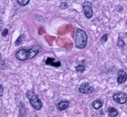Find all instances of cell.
I'll return each mask as SVG.
<instances>
[{"mask_svg":"<svg viewBox=\"0 0 127 117\" xmlns=\"http://www.w3.org/2000/svg\"><path fill=\"white\" fill-rule=\"evenodd\" d=\"M126 87H127V85H126Z\"/></svg>","mask_w":127,"mask_h":117,"instance_id":"cell-26","label":"cell"},{"mask_svg":"<svg viewBox=\"0 0 127 117\" xmlns=\"http://www.w3.org/2000/svg\"><path fill=\"white\" fill-rule=\"evenodd\" d=\"M85 67L83 65H78L77 67H75V71H76V72L78 73H83V72H84L85 71Z\"/></svg>","mask_w":127,"mask_h":117,"instance_id":"cell-15","label":"cell"},{"mask_svg":"<svg viewBox=\"0 0 127 117\" xmlns=\"http://www.w3.org/2000/svg\"><path fill=\"white\" fill-rule=\"evenodd\" d=\"M113 99L115 102L120 104H124L127 101V94L124 92H117L114 93Z\"/></svg>","mask_w":127,"mask_h":117,"instance_id":"cell-4","label":"cell"},{"mask_svg":"<svg viewBox=\"0 0 127 117\" xmlns=\"http://www.w3.org/2000/svg\"><path fill=\"white\" fill-rule=\"evenodd\" d=\"M6 67L5 61L3 60V58L2 56V54L0 52V69H4Z\"/></svg>","mask_w":127,"mask_h":117,"instance_id":"cell-16","label":"cell"},{"mask_svg":"<svg viewBox=\"0 0 127 117\" xmlns=\"http://www.w3.org/2000/svg\"><path fill=\"white\" fill-rule=\"evenodd\" d=\"M69 104H70V102L68 100H61L57 104V109L60 112H63L68 108Z\"/></svg>","mask_w":127,"mask_h":117,"instance_id":"cell-9","label":"cell"},{"mask_svg":"<svg viewBox=\"0 0 127 117\" xmlns=\"http://www.w3.org/2000/svg\"><path fill=\"white\" fill-rule=\"evenodd\" d=\"M95 91V89L92 85H91L88 82H83L80 85L79 88V92L80 93H85V94H88L91 93Z\"/></svg>","mask_w":127,"mask_h":117,"instance_id":"cell-5","label":"cell"},{"mask_svg":"<svg viewBox=\"0 0 127 117\" xmlns=\"http://www.w3.org/2000/svg\"><path fill=\"white\" fill-rule=\"evenodd\" d=\"M75 1H79V0H75Z\"/></svg>","mask_w":127,"mask_h":117,"instance_id":"cell-23","label":"cell"},{"mask_svg":"<svg viewBox=\"0 0 127 117\" xmlns=\"http://www.w3.org/2000/svg\"><path fill=\"white\" fill-rule=\"evenodd\" d=\"M106 112H107V113H108V116H110V117H114V116H117L118 115V110L115 108H113V107L108 108H107Z\"/></svg>","mask_w":127,"mask_h":117,"instance_id":"cell-11","label":"cell"},{"mask_svg":"<svg viewBox=\"0 0 127 117\" xmlns=\"http://www.w3.org/2000/svg\"><path fill=\"white\" fill-rule=\"evenodd\" d=\"M87 44V35L84 30L81 29H77L75 32V48L82 50L84 49Z\"/></svg>","mask_w":127,"mask_h":117,"instance_id":"cell-1","label":"cell"},{"mask_svg":"<svg viewBox=\"0 0 127 117\" xmlns=\"http://www.w3.org/2000/svg\"><path fill=\"white\" fill-rule=\"evenodd\" d=\"M126 35H127V33H126Z\"/></svg>","mask_w":127,"mask_h":117,"instance_id":"cell-25","label":"cell"},{"mask_svg":"<svg viewBox=\"0 0 127 117\" xmlns=\"http://www.w3.org/2000/svg\"><path fill=\"white\" fill-rule=\"evenodd\" d=\"M8 33H9V30H8V29H4L3 31L2 32V36L3 37H5L7 36Z\"/></svg>","mask_w":127,"mask_h":117,"instance_id":"cell-20","label":"cell"},{"mask_svg":"<svg viewBox=\"0 0 127 117\" xmlns=\"http://www.w3.org/2000/svg\"><path fill=\"white\" fill-rule=\"evenodd\" d=\"M25 39V35L21 34L20 36L18 37V39L15 41V46H19L20 44H22V43L23 42V40Z\"/></svg>","mask_w":127,"mask_h":117,"instance_id":"cell-13","label":"cell"},{"mask_svg":"<svg viewBox=\"0 0 127 117\" xmlns=\"http://www.w3.org/2000/svg\"><path fill=\"white\" fill-rule=\"evenodd\" d=\"M126 24H127V21H126Z\"/></svg>","mask_w":127,"mask_h":117,"instance_id":"cell-24","label":"cell"},{"mask_svg":"<svg viewBox=\"0 0 127 117\" xmlns=\"http://www.w3.org/2000/svg\"><path fill=\"white\" fill-rule=\"evenodd\" d=\"M107 40H108V34H104V35H103V36L101 37V41L103 42V43L106 42Z\"/></svg>","mask_w":127,"mask_h":117,"instance_id":"cell-18","label":"cell"},{"mask_svg":"<svg viewBox=\"0 0 127 117\" xmlns=\"http://www.w3.org/2000/svg\"><path fill=\"white\" fill-rule=\"evenodd\" d=\"M26 97L28 100H29L31 106L33 107L35 110L39 111L41 110L42 108V102L41 99L39 98V97L36 94L33 90H29L26 92Z\"/></svg>","mask_w":127,"mask_h":117,"instance_id":"cell-2","label":"cell"},{"mask_svg":"<svg viewBox=\"0 0 127 117\" xmlns=\"http://www.w3.org/2000/svg\"><path fill=\"white\" fill-rule=\"evenodd\" d=\"M18 3L21 6H26L30 3V0H17Z\"/></svg>","mask_w":127,"mask_h":117,"instance_id":"cell-14","label":"cell"},{"mask_svg":"<svg viewBox=\"0 0 127 117\" xmlns=\"http://www.w3.org/2000/svg\"><path fill=\"white\" fill-rule=\"evenodd\" d=\"M3 92H4V89L2 84H0V97L3 96Z\"/></svg>","mask_w":127,"mask_h":117,"instance_id":"cell-21","label":"cell"},{"mask_svg":"<svg viewBox=\"0 0 127 117\" xmlns=\"http://www.w3.org/2000/svg\"><path fill=\"white\" fill-rule=\"evenodd\" d=\"M68 7V6H67V2H61V5H60V8H61V9H66V8H67Z\"/></svg>","mask_w":127,"mask_h":117,"instance_id":"cell-19","label":"cell"},{"mask_svg":"<svg viewBox=\"0 0 127 117\" xmlns=\"http://www.w3.org/2000/svg\"><path fill=\"white\" fill-rule=\"evenodd\" d=\"M118 46H119L120 48H123V47L125 46V43H124V40H122V38L119 37L118 40Z\"/></svg>","mask_w":127,"mask_h":117,"instance_id":"cell-17","label":"cell"},{"mask_svg":"<svg viewBox=\"0 0 127 117\" xmlns=\"http://www.w3.org/2000/svg\"><path fill=\"white\" fill-rule=\"evenodd\" d=\"M83 11L85 17L87 19H91L93 17V6L90 1H85L83 3Z\"/></svg>","mask_w":127,"mask_h":117,"instance_id":"cell-3","label":"cell"},{"mask_svg":"<svg viewBox=\"0 0 127 117\" xmlns=\"http://www.w3.org/2000/svg\"><path fill=\"white\" fill-rule=\"evenodd\" d=\"M15 57L17 59L20 61H26L28 60V53L27 50L25 48H22L18 50L17 52L15 53Z\"/></svg>","mask_w":127,"mask_h":117,"instance_id":"cell-6","label":"cell"},{"mask_svg":"<svg viewBox=\"0 0 127 117\" xmlns=\"http://www.w3.org/2000/svg\"><path fill=\"white\" fill-rule=\"evenodd\" d=\"M127 80V74L125 71L123 70H120L118 72L117 75V81L118 84H122L126 82V81Z\"/></svg>","mask_w":127,"mask_h":117,"instance_id":"cell-8","label":"cell"},{"mask_svg":"<svg viewBox=\"0 0 127 117\" xmlns=\"http://www.w3.org/2000/svg\"><path fill=\"white\" fill-rule=\"evenodd\" d=\"M103 105V102L100 100H95L93 101L92 103V107L96 109V110H98V109H100Z\"/></svg>","mask_w":127,"mask_h":117,"instance_id":"cell-12","label":"cell"},{"mask_svg":"<svg viewBox=\"0 0 127 117\" xmlns=\"http://www.w3.org/2000/svg\"><path fill=\"white\" fill-rule=\"evenodd\" d=\"M45 64L52 66V67H60L61 66V62H60V61H56L55 58H51V57L47 58V59L45 60Z\"/></svg>","mask_w":127,"mask_h":117,"instance_id":"cell-10","label":"cell"},{"mask_svg":"<svg viewBox=\"0 0 127 117\" xmlns=\"http://www.w3.org/2000/svg\"><path fill=\"white\" fill-rule=\"evenodd\" d=\"M40 51V47L38 45H34L33 47H31V48L27 50V53H28V60L30 59H32V58H33L37 55L38 54Z\"/></svg>","mask_w":127,"mask_h":117,"instance_id":"cell-7","label":"cell"},{"mask_svg":"<svg viewBox=\"0 0 127 117\" xmlns=\"http://www.w3.org/2000/svg\"><path fill=\"white\" fill-rule=\"evenodd\" d=\"M2 29V25H1V19H0V31H1Z\"/></svg>","mask_w":127,"mask_h":117,"instance_id":"cell-22","label":"cell"}]
</instances>
